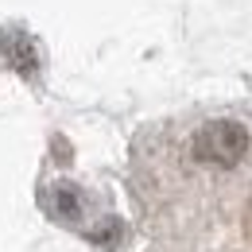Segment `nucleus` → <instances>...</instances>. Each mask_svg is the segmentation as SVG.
Listing matches in <instances>:
<instances>
[]
</instances>
